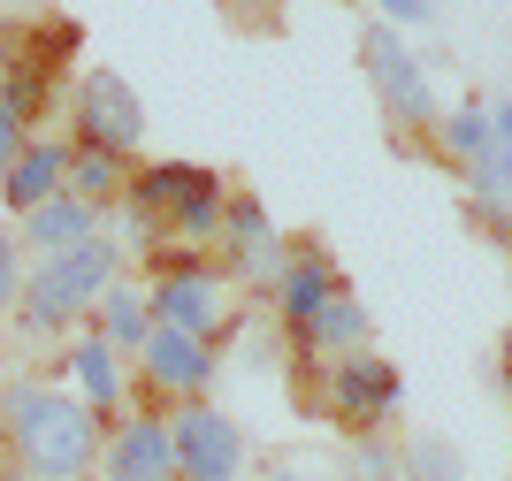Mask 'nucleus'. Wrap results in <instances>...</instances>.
<instances>
[{
    "mask_svg": "<svg viewBox=\"0 0 512 481\" xmlns=\"http://www.w3.org/2000/svg\"><path fill=\"white\" fill-rule=\"evenodd\" d=\"M222 222H230V252H237V268H253L276 283L283 268V252H276V230H268V214L253 207V199H237V207H222Z\"/></svg>",
    "mask_w": 512,
    "mask_h": 481,
    "instance_id": "ddd939ff",
    "label": "nucleus"
},
{
    "mask_svg": "<svg viewBox=\"0 0 512 481\" xmlns=\"http://www.w3.org/2000/svg\"><path fill=\"white\" fill-rule=\"evenodd\" d=\"M161 222H169V230L184 237V245H199V237H214V230H222V184H199L192 199H184V207H169V214H161Z\"/></svg>",
    "mask_w": 512,
    "mask_h": 481,
    "instance_id": "412c9836",
    "label": "nucleus"
},
{
    "mask_svg": "<svg viewBox=\"0 0 512 481\" xmlns=\"http://www.w3.org/2000/svg\"><path fill=\"white\" fill-rule=\"evenodd\" d=\"M77 130H85V146H100V153H138L146 107H138V92H130L115 69H92V77L77 84Z\"/></svg>",
    "mask_w": 512,
    "mask_h": 481,
    "instance_id": "39448f33",
    "label": "nucleus"
},
{
    "mask_svg": "<svg viewBox=\"0 0 512 481\" xmlns=\"http://www.w3.org/2000/svg\"><path fill=\"white\" fill-rule=\"evenodd\" d=\"M8 69H16V54H8V39H0V77H8Z\"/></svg>",
    "mask_w": 512,
    "mask_h": 481,
    "instance_id": "c756f323",
    "label": "nucleus"
},
{
    "mask_svg": "<svg viewBox=\"0 0 512 481\" xmlns=\"http://www.w3.org/2000/svg\"><path fill=\"white\" fill-rule=\"evenodd\" d=\"M123 245H153V214H146V207L123 214Z\"/></svg>",
    "mask_w": 512,
    "mask_h": 481,
    "instance_id": "bb28decb",
    "label": "nucleus"
},
{
    "mask_svg": "<svg viewBox=\"0 0 512 481\" xmlns=\"http://www.w3.org/2000/svg\"><path fill=\"white\" fill-rule=\"evenodd\" d=\"M146 329H153V306H146V291H123V283H107L100 291V344H146Z\"/></svg>",
    "mask_w": 512,
    "mask_h": 481,
    "instance_id": "f3484780",
    "label": "nucleus"
},
{
    "mask_svg": "<svg viewBox=\"0 0 512 481\" xmlns=\"http://www.w3.org/2000/svg\"><path fill=\"white\" fill-rule=\"evenodd\" d=\"M62 184H69V146L62 138H31V146L8 161V176H0V199H8L16 214H31V207H46Z\"/></svg>",
    "mask_w": 512,
    "mask_h": 481,
    "instance_id": "1a4fd4ad",
    "label": "nucleus"
},
{
    "mask_svg": "<svg viewBox=\"0 0 512 481\" xmlns=\"http://www.w3.org/2000/svg\"><path fill=\"white\" fill-rule=\"evenodd\" d=\"M505 375H512V336H505Z\"/></svg>",
    "mask_w": 512,
    "mask_h": 481,
    "instance_id": "7c9ffc66",
    "label": "nucleus"
},
{
    "mask_svg": "<svg viewBox=\"0 0 512 481\" xmlns=\"http://www.w3.org/2000/svg\"><path fill=\"white\" fill-rule=\"evenodd\" d=\"M390 31H413V23H428V0H383Z\"/></svg>",
    "mask_w": 512,
    "mask_h": 481,
    "instance_id": "a878e982",
    "label": "nucleus"
},
{
    "mask_svg": "<svg viewBox=\"0 0 512 481\" xmlns=\"http://www.w3.org/2000/svg\"><path fill=\"white\" fill-rule=\"evenodd\" d=\"M85 237H100V207H85V199H69V191H54L46 207L23 214V245L39 252H69V245H85Z\"/></svg>",
    "mask_w": 512,
    "mask_h": 481,
    "instance_id": "9b49d317",
    "label": "nucleus"
},
{
    "mask_svg": "<svg viewBox=\"0 0 512 481\" xmlns=\"http://www.w3.org/2000/svg\"><path fill=\"white\" fill-rule=\"evenodd\" d=\"M69 199H85V207H107V199H123L130 176H123V153H100V146H77L69 153Z\"/></svg>",
    "mask_w": 512,
    "mask_h": 481,
    "instance_id": "2eb2a0df",
    "label": "nucleus"
},
{
    "mask_svg": "<svg viewBox=\"0 0 512 481\" xmlns=\"http://www.w3.org/2000/svg\"><path fill=\"white\" fill-rule=\"evenodd\" d=\"M8 298H23V268H16V237L0 230V306Z\"/></svg>",
    "mask_w": 512,
    "mask_h": 481,
    "instance_id": "b1692460",
    "label": "nucleus"
},
{
    "mask_svg": "<svg viewBox=\"0 0 512 481\" xmlns=\"http://www.w3.org/2000/svg\"><path fill=\"white\" fill-rule=\"evenodd\" d=\"M146 306H153V321H161V329H184V336H199V344L230 321L222 275H207V268H169V275L146 291Z\"/></svg>",
    "mask_w": 512,
    "mask_h": 481,
    "instance_id": "423d86ee",
    "label": "nucleus"
},
{
    "mask_svg": "<svg viewBox=\"0 0 512 481\" xmlns=\"http://www.w3.org/2000/svg\"><path fill=\"white\" fill-rule=\"evenodd\" d=\"M398 474H406V481H459V459H451V443L421 436V443H406V459H398Z\"/></svg>",
    "mask_w": 512,
    "mask_h": 481,
    "instance_id": "4be33fe9",
    "label": "nucleus"
},
{
    "mask_svg": "<svg viewBox=\"0 0 512 481\" xmlns=\"http://www.w3.org/2000/svg\"><path fill=\"white\" fill-rule=\"evenodd\" d=\"M306 336H314L321 352H360V344H367V314L352 306V291H337L314 321H306Z\"/></svg>",
    "mask_w": 512,
    "mask_h": 481,
    "instance_id": "6ab92c4d",
    "label": "nucleus"
},
{
    "mask_svg": "<svg viewBox=\"0 0 512 481\" xmlns=\"http://www.w3.org/2000/svg\"><path fill=\"white\" fill-rule=\"evenodd\" d=\"M474 207L490 214V222H505L512 230V153H490V161H474Z\"/></svg>",
    "mask_w": 512,
    "mask_h": 481,
    "instance_id": "aec40b11",
    "label": "nucleus"
},
{
    "mask_svg": "<svg viewBox=\"0 0 512 481\" xmlns=\"http://www.w3.org/2000/svg\"><path fill=\"white\" fill-rule=\"evenodd\" d=\"M107 481H176V451L161 420H130L123 436L107 443Z\"/></svg>",
    "mask_w": 512,
    "mask_h": 481,
    "instance_id": "9d476101",
    "label": "nucleus"
},
{
    "mask_svg": "<svg viewBox=\"0 0 512 481\" xmlns=\"http://www.w3.org/2000/svg\"><path fill=\"white\" fill-rule=\"evenodd\" d=\"M69 375H77V398H85V405H115V398H123V367H115V344H100V336L69 344Z\"/></svg>",
    "mask_w": 512,
    "mask_h": 481,
    "instance_id": "dca6fc26",
    "label": "nucleus"
},
{
    "mask_svg": "<svg viewBox=\"0 0 512 481\" xmlns=\"http://www.w3.org/2000/svg\"><path fill=\"white\" fill-rule=\"evenodd\" d=\"M337 291H344V283H337V268H329L321 252H299V260H283V268H276V306H283L291 329H306Z\"/></svg>",
    "mask_w": 512,
    "mask_h": 481,
    "instance_id": "f8f14e48",
    "label": "nucleus"
},
{
    "mask_svg": "<svg viewBox=\"0 0 512 481\" xmlns=\"http://www.w3.org/2000/svg\"><path fill=\"white\" fill-rule=\"evenodd\" d=\"M276 481H329V474H306V466H291V474H276Z\"/></svg>",
    "mask_w": 512,
    "mask_h": 481,
    "instance_id": "c85d7f7f",
    "label": "nucleus"
},
{
    "mask_svg": "<svg viewBox=\"0 0 512 481\" xmlns=\"http://www.w3.org/2000/svg\"><path fill=\"white\" fill-rule=\"evenodd\" d=\"M367 77H375V92H383V107L398 115V123H436V115H444L428 69L406 54V31H390V23L367 31Z\"/></svg>",
    "mask_w": 512,
    "mask_h": 481,
    "instance_id": "20e7f679",
    "label": "nucleus"
},
{
    "mask_svg": "<svg viewBox=\"0 0 512 481\" xmlns=\"http://www.w3.org/2000/svg\"><path fill=\"white\" fill-rule=\"evenodd\" d=\"M329 405H337L344 420H383L390 405H398V367L375 352H337V367H329Z\"/></svg>",
    "mask_w": 512,
    "mask_h": 481,
    "instance_id": "0eeeda50",
    "label": "nucleus"
},
{
    "mask_svg": "<svg viewBox=\"0 0 512 481\" xmlns=\"http://www.w3.org/2000/svg\"><path fill=\"white\" fill-rule=\"evenodd\" d=\"M199 184H214L207 168H192V161H161V168H146V176H130V207H146L153 222H161V214L184 207Z\"/></svg>",
    "mask_w": 512,
    "mask_h": 481,
    "instance_id": "4468645a",
    "label": "nucleus"
},
{
    "mask_svg": "<svg viewBox=\"0 0 512 481\" xmlns=\"http://www.w3.org/2000/svg\"><path fill=\"white\" fill-rule=\"evenodd\" d=\"M490 130H497V153H512V100L490 107Z\"/></svg>",
    "mask_w": 512,
    "mask_h": 481,
    "instance_id": "cd10ccee",
    "label": "nucleus"
},
{
    "mask_svg": "<svg viewBox=\"0 0 512 481\" xmlns=\"http://www.w3.org/2000/svg\"><path fill=\"white\" fill-rule=\"evenodd\" d=\"M23 146H31V123H23L16 107H0V176H8V161H16Z\"/></svg>",
    "mask_w": 512,
    "mask_h": 481,
    "instance_id": "5701e85b",
    "label": "nucleus"
},
{
    "mask_svg": "<svg viewBox=\"0 0 512 481\" xmlns=\"http://www.w3.org/2000/svg\"><path fill=\"white\" fill-rule=\"evenodd\" d=\"M169 451H176V481H237V466H245L237 420H222L214 405H184L169 420Z\"/></svg>",
    "mask_w": 512,
    "mask_h": 481,
    "instance_id": "7ed1b4c3",
    "label": "nucleus"
},
{
    "mask_svg": "<svg viewBox=\"0 0 512 481\" xmlns=\"http://www.w3.org/2000/svg\"><path fill=\"white\" fill-rule=\"evenodd\" d=\"M115 260H123L115 237H85V245H69V252H46L39 268L23 275V321L31 329H62V321L92 314L100 291L115 283Z\"/></svg>",
    "mask_w": 512,
    "mask_h": 481,
    "instance_id": "f03ea898",
    "label": "nucleus"
},
{
    "mask_svg": "<svg viewBox=\"0 0 512 481\" xmlns=\"http://www.w3.org/2000/svg\"><path fill=\"white\" fill-rule=\"evenodd\" d=\"M352 466H360L367 481H390V474H398V459H390L383 443H360V459H352Z\"/></svg>",
    "mask_w": 512,
    "mask_h": 481,
    "instance_id": "393cba45",
    "label": "nucleus"
},
{
    "mask_svg": "<svg viewBox=\"0 0 512 481\" xmlns=\"http://www.w3.org/2000/svg\"><path fill=\"white\" fill-rule=\"evenodd\" d=\"M436 130H444V146L459 153V161H490L497 153V130H490V107L482 100H459L451 115H436Z\"/></svg>",
    "mask_w": 512,
    "mask_h": 481,
    "instance_id": "a211bd4d",
    "label": "nucleus"
},
{
    "mask_svg": "<svg viewBox=\"0 0 512 481\" xmlns=\"http://www.w3.org/2000/svg\"><path fill=\"white\" fill-rule=\"evenodd\" d=\"M8 428H16V451L31 474L46 481H77L92 466V405L85 398H54V390H8Z\"/></svg>",
    "mask_w": 512,
    "mask_h": 481,
    "instance_id": "f257e3e1",
    "label": "nucleus"
},
{
    "mask_svg": "<svg viewBox=\"0 0 512 481\" xmlns=\"http://www.w3.org/2000/svg\"><path fill=\"white\" fill-rule=\"evenodd\" d=\"M31 481H46V474H31Z\"/></svg>",
    "mask_w": 512,
    "mask_h": 481,
    "instance_id": "2f4dec72",
    "label": "nucleus"
},
{
    "mask_svg": "<svg viewBox=\"0 0 512 481\" xmlns=\"http://www.w3.org/2000/svg\"><path fill=\"white\" fill-rule=\"evenodd\" d=\"M138 352H146V375L161 382V390H184V398H199V390L214 382V352L199 344V336H184V329H161V321H153Z\"/></svg>",
    "mask_w": 512,
    "mask_h": 481,
    "instance_id": "6e6552de",
    "label": "nucleus"
}]
</instances>
